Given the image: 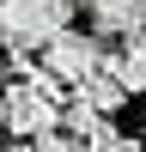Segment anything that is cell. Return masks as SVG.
Segmentation results:
<instances>
[{"instance_id":"8992f818","label":"cell","mask_w":146,"mask_h":152,"mask_svg":"<svg viewBox=\"0 0 146 152\" xmlns=\"http://www.w3.org/2000/svg\"><path fill=\"white\" fill-rule=\"evenodd\" d=\"M79 146H116V152H128V146H140V140H134V134H122V128H116L110 116H97L91 128L79 134Z\"/></svg>"},{"instance_id":"7a4b0ae2","label":"cell","mask_w":146,"mask_h":152,"mask_svg":"<svg viewBox=\"0 0 146 152\" xmlns=\"http://www.w3.org/2000/svg\"><path fill=\"white\" fill-rule=\"evenodd\" d=\"M104 61H110V55H104V43H97V31H73V24H67V31H55V37L43 43V67L55 73L61 85L91 79Z\"/></svg>"},{"instance_id":"5b68a950","label":"cell","mask_w":146,"mask_h":152,"mask_svg":"<svg viewBox=\"0 0 146 152\" xmlns=\"http://www.w3.org/2000/svg\"><path fill=\"white\" fill-rule=\"evenodd\" d=\"M110 67L128 79V91H146V24L134 37H122V55H110Z\"/></svg>"},{"instance_id":"3957f363","label":"cell","mask_w":146,"mask_h":152,"mask_svg":"<svg viewBox=\"0 0 146 152\" xmlns=\"http://www.w3.org/2000/svg\"><path fill=\"white\" fill-rule=\"evenodd\" d=\"M73 104L97 110V116H116V110L128 104V79H122V73H116V67L104 61V67H97L91 79H79V85H73Z\"/></svg>"},{"instance_id":"6da1fadb","label":"cell","mask_w":146,"mask_h":152,"mask_svg":"<svg viewBox=\"0 0 146 152\" xmlns=\"http://www.w3.org/2000/svg\"><path fill=\"white\" fill-rule=\"evenodd\" d=\"M73 24V0H0V43L31 55Z\"/></svg>"},{"instance_id":"52a82bcc","label":"cell","mask_w":146,"mask_h":152,"mask_svg":"<svg viewBox=\"0 0 146 152\" xmlns=\"http://www.w3.org/2000/svg\"><path fill=\"white\" fill-rule=\"evenodd\" d=\"M0 128H6V91H0Z\"/></svg>"},{"instance_id":"277c9868","label":"cell","mask_w":146,"mask_h":152,"mask_svg":"<svg viewBox=\"0 0 146 152\" xmlns=\"http://www.w3.org/2000/svg\"><path fill=\"white\" fill-rule=\"evenodd\" d=\"M97 37H134L146 24V0H85Z\"/></svg>"}]
</instances>
